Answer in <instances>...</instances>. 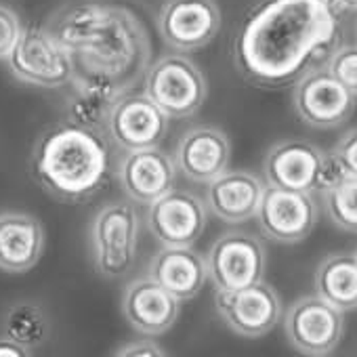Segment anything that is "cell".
<instances>
[{"mask_svg":"<svg viewBox=\"0 0 357 357\" xmlns=\"http://www.w3.org/2000/svg\"><path fill=\"white\" fill-rule=\"evenodd\" d=\"M105 126L114 143L130 151L160 145L168 132V116L145 93L130 91L114 101Z\"/></svg>","mask_w":357,"mask_h":357,"instance_id":"15","label":"cell"},{"mask_svg":"<svg viewBox=\"0 0 357 357\" xmlns=\"http://www.w3.org/2000/svg\"><path fill=\"white\" fill-rule=\"evenodd\" d=\"M265 244L248 231H227L217 238L206 255L208 280L217 290H238L265 278Z\"/></svg>","mask_w":357,"mask_h":357,"instance_id":"10","label":"cell"},{"mask_svg":"<svg viewBox=\"0 0 357 357\" xmlns=\"http://www.w3.org/2000/svg\"><path fill=\"white\" fill-rule=\"evenodd\" d=\"M324 211L340 231L357 234V176L344 174L334 185L321 192Z\"/></svg>","mask_w":357,"mask_h":357,"instance_id":"24","label":"cell"},{"mask_svg":"<svg viewBox=\"0 0 357 357\" xmlns=\"http://www.w3.org/2000/svg\"><path fill=\"white\" fill-rule=\"evenodd\" d=\"M47 28L70 55V82L78 95L114 105L145 80L151 40L130 9L74 5L59 11Z\"/></svg>","mask_w":357,"mask_h":357,"instance_id":"1","label":"cell"},{"mask_svg":"<svg viewBox=\"0 0 357 357\" xmlns=\"http://www.w3.org/2000/svg\"><path fill=\"white\" fill-rule=\"evenodd\" d=\"M265 181L248 170H225L206 183V206L223 223L240 225L255 219Z\"/></svg>","mask_w":357,"mask_h":357,"instance_id":"19","label":"cell"},{"mask_svg":"<svg viewBox=\"0 0 357 357\" xmlns=\"http://www.w3.org/2000/svg\"><path fill=\"white\" fill-rule=\"evenodd\" d=\"M181 311V301L160 286L151 275L126 284L122 313L126 321L145 336H160L172 328Z\"/></svg>","mask_w":357,"mask_h":357,"instance_id":"18","label":"cell"},{"mask_svg":"<svg viewBox=\"0 0 357 357\" xmlns=\"http://www.w3.org/2000/svg\"><path fill=\"white\" fill-rule=\"evenodd\" d=\"M288 342L303 355L324 357L336 351L344 334V315L317 294L296 298L284 315Z\"/></svg>","mask_w":357,"mask_h":357,"instance_id":"8","label":"cell"},{"mask_svg":"<svg viewBox=\"0 0 357 357\" xmlns=\"http://www.w3.org/2000/svg\"><path fill=\"white\" fill-rule=\"evenodd\" d=\"M109 107L107 103L103 101H97L93 97H86V95H78L74 97L72 101V107H70V120L76 122V124H82V126H91V128H99L105 126L107 122V114H109Z\"/></svg>","mask_w":357,"mask_h":357,"instance_id":"26","label":"cell"},{"mask_svg":"<svg viewBox=\"0 0 357 357\" xmlns=\"http://www.w3.org/2000/svg\"><path fill=\"white\" fill-rule=\"evenodd\" d=\"M45 252V227L28 213H0V269L26 273Z\"/></svg>","mask_w":357,"mask_h":357,"instance_id":"21","label":"cell"},{"mask_svg":"<svg viewBox=\"0 0 357 357\" xmlns=\"http://www.w3.org/2000/svg\"><path fill=\"white\" fill-rule=\"evenodd\" d=\"M336 13L326 0H269L236 43L242 74L265 89L294 82L332 53Z\"/></svg>","mask_w":357,"mask_h":357,"instance_id":"2","label":"cell"},{"mask_svg":"<svg viewBox=\"0 0 357 357\" xmlns=\"http://www.w3.org/2000/svg\"><path fill=\"white\" fill-rule=\"evenodd\" d=\"M215 307L227 328L246 338L269 334L282 317L280 294L263 280L238 290H217Z\"/></svg>","mask_w":357,"mask_h":357,"instance_id":"12","label":"cell"},{"mask_svg":"<svg viewBox=\"0 0 357 357\" xmlns=\"http://www.w3.org/2000/svg\"><path fill=\"white\" fill-rule=\"evenodd\" d=\"M265 185L321 194L338 178L344 176L342 168L332 153H326L311 141L284 139L273 143L263 160Z\"/></svg>","mask_w":357,"mask_h":357,"instance_id":"4","label":"cell"},{"mask_svg":"<svg viewBox=\"0 0 357 357\" xmlns=\"http://www.w3.org/2000/svg\"><path fill=\"white\" fill-rule=\"evenodd\" d=\"M330 5V9L336 13V11H357V0H326Z\"/></svg>","mask_w":357,"mask_h":357,"instance_id":"31","label":"cell"},{"mask_svg":"<svg viewBox=\"0 0 357 357\" xmlns=\"http://www.w3.org/2000/svg\"><path fill=\"white\" fill-rule=\"evenodd\" d=\"M355 259H357V250H355Z\"/></svg>","mask_w":357,"mask_h":357,"instance_id":"32","label":"cell"},{"mask_svg":"<svg viewBox=\"0 0 357 357\" xmlns=\"http://www.w3.org/2000/svg\"><path fill=\"white\" fill-rule=\"evenodd\" d=\"M231 141L219 126L198 124L185 130L174 149V166L194 183H208L229 168Z\"/></svg>","mask_w":357,"mask_h":357,"instance_id":"16","label":"cell"},{"mask_svg":"<svg viewBox=\"0 0 357 357\" xmlns=\"http://www.w3.org/2000/svg\"><path fill=\"white\" fill-rule=\"evenodd\" d=\"M5 336L17 340L26 349H36L49 336V319L38 305L20 303L5 315Z\"/></svg>","mask_w":357,"mask_h":357,"instance_id":"23","label":"cell"},{"mask_svg":"<svg viewBox=\"0 0 357 357\" xmlns=\"http://www.w3.org/2000/svg\"><path fill=\"white\" fill-rule=\"evenodd\" d=\"M206 217L196 194L172 188L149 204L147 227L162 246H194L206 229Z\"/></svg>","mask_w":357,"mask_h":357,"instance_id":"14","label":"cell"},{"mask_svg":"<svg viewBox=\"0 0 357 357\" xmlns=\"http://www.w3.org/2000/svg\"><path fill=\"white\" fill-rule=\"evenodd\" d=\"M344 174L357 176V126L347 130L330 151Z\"/></svg>","mask_w":357,"mask_h":357,"instance_id":"27","label":"cell"},{"mask_svg":"<svg viewBox=\"0 0 357 357\" xmlns=\"http://www.w3.org/2000/svg\"><path fill=\"white\" fill-rule=\"evenodd\" d=\"M355 34H357V28H355Z\"/></svg>","mask_w":357,"mask_h":357,"instance_id":"33","label":"cell"},{"mask_svg":"<svg viewBox=\"0 0 357 357\" xmlns=\"http://www.w3.org/2000/svg\"><path fill=\"white\" fill-rule=\"evenodd\" d=\"M292 107L307 126L332 130L351 120L357 95L344 89L324 66H315L294 80Z\"/></svg>","mask_w":357,"mask_h":357,"instance_id":"7","label":"cell"},{"mask_svg":"<svg viewBox=\"0 0 357 357\" xmlns=\"http://www.w3.org/2000/svg\"><path fill=\"white\" fill-rule=\"evenodd\" d=\"M143 82V93L168 116V120L194 116L208 97L204 72L181 53H170L151 61Z\"/></svg>","mask_w":357,"mask_h":357,"instance_id":"5","label":"cell"},{"mask_svg":"<svg viewBox=\"0 0 357 357\" xmlns=\"http://www.w3.org/2000/svg\"><path fill=\"white\" fill-rule=\"evenodd\" d=\"M114 355H122V357H137V355H151V357H162L166 355L164 347L153 342V340H132V342H126L122 347H118V351H114Z\"/></svg>","mask_w":357,"mask_h":357,"instance_id":"29","label":"cell"},{"mask_svg":"<svg viewBox=\"0 0 357 357\" xmlns=\"http://www.w3.org/2000/svg\"><path fill=\"white\" fill-rule=\"evenodd\" d=\"M255 219L267 240L278 244H298L311 236L319 219V208L309 192L265 185Z\"/></svg>","mask_w":357,"mask_h":357,"instance_id":"11","label":"cell"},{"mask_svg":"<svg viewBox=\"0 0 357 357\" xmlns=\"http://www.w3.org/2000/svg\"><path fill=\"white\" fill-rule=\"evenodd\" d=\"M324 68L353 95H357V43L340 45L326 57Z\"/></svg>","mask_w":357,"mask_h":357,"instance_id":"25","label":"cell"},{"mask_svg":"<svg viewBox=\"0 0 357 357\" xmlns=\"http://www.w3.org/2000/svg\"><path fill=\"white\" fill-rule=\"evenodd\" d=\"M149 275L178 301H192L208 280L206 261L194 246H162L149 261Z\"/></svg>","mask_w":357,"mask_h":357,"instance_id":"20","label":"cell"},{"mask_svg":"<svg viewBox=\"0 0 357 357\" xmlns=\"http://www.w3.org/2000/svg\"><path fill=\"white\" fill-rule=\"evenodd\" d=\"M91 246L99 275L107 280L124 278L135 261L139 246V215L128 202L101 206L91 223Z\"/></svg>","mask_w":357,"mask_h":357,"instance_id":"6","label":"cell"},{"mask_svg":"<svg viewBox=\"0 0 357 357\" xmlns=\"http://www.w3.org/2000/svg\"><path fill=\"white\" fill-rule=\"evenodd\" d=\"M20 17L9 9L0 5V59H7L22 36Z\"/></svg>","mask_w":357,"mask_h":357,"instance_id":"28","label":"cell"},{"mask_svg":"<svg viewBox=\"0 0 357 357\" xmlns=\"http://www.w3.org/2000/svg\"><path fill=\"white\" fill-rule=\"evenodd\" d=\"M176 166L158 147L130 149L118 164V178L124 194L139 204H151L172 190Z\"/></svg>","mask_w":357,"mask_h":357,"instance_id":"17","label":"cell"},{"mask_svg":"<svg viewBox=\"0 0 357 357\" xmlns=\"http://www.w3.org/2000/svg\"><path fill=\"white\" fill-rule=\"evenodd\" d=\"M9 59L11 72L28 84L59 89L72 80V61L49 28L30 26L22 30Z\"/></svg>","mask_w":357,"mask_h":357,"instance_id":"9","label":"cell"},{"mask_svg":"<svg viewBox=\"0 0 357 357\" xmlns=\"http://www.w3.org/2000/svg\"><path fill=\"white\" fill-rule=\"evenodd\" d=\"M162 40L181 53H194L215 40L221 9L215 0H166L158 13Z\"/></svg>","mask_w":357,"mask_h":357,"instance_id":"13","label":"cell"},{"mask_svg":"<svg viewBox=\"0 0 357 357\" xmlns=\"http://www.w3.org/2000/svg\"><path fill=\"white\" fill-rule=\"evenodd\" d=\"M32 164L38 183L53 198L68 204L86 202L107 183V141L99 128L70 120L43 132Z\"/></svg>","mask_w":357,"mask_h":357,"instance_id":"3","label":"cell"},{"mask_svg":"<svg viewBox=\"0 0 357 357\" xmlns=\"http://www.w3.org/2000/svg\"><path fill=\"white\" fill-rule=\"evenodd\" d=\"M28 355H30V349H26L17 340L9 336L0 338V357H28Z\"/></svg>","mask_w":357,"mask_h":357,"instance_id":"30","label":"cell"},{"mask_svg":"<svg viewBox=\"0 0 357 357\" xmlns=\"http://www.w3.org/2000/svg\"><path fill=\"white\" fill-rule=\"evenodd\" d=\"M315 294L334 305L336 309H357V259L355 255L336 252L328 255L315 269Z\"/></svg>","mask_w":357,"mask_h":357,"instance_id":"22","label":"cell"}]
</instances>
